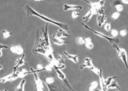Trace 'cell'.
I'll list each match as a JSON object with an SVG mask.
<instances>
[{
    "mask_svg": "<svg viewBox=\"0 0 128 91\" xmlns=\"http://www.w3.org/2000/svg\"><path fill=\"white\" fill-rule=\"evenodd\" d=\"M2 69H3V66L2 65H0V71L2 70Z\"/></svg>",
    "mask_w": 128,
    "mask_h": 91,
    "instance_id": "37",
    "label": "cell"
},
{
    "mask_svg": "<svg viewBox=\"0 0 128 91\" xmlns=\"http://www.w3.org/2000/svg\"><path fill=\"white\" fill-rule=\"evenodd\" d=\"M115 8L116 9V10L118 11V12H119L122 11L123 10V5L122 4H118L115 6Z\"/></svg>",
    "mask_w": 128,
    "mask_h": 91,
    "instance_id": "30",
    "label": "cell"
},
{
    "mask_svg": "<svg viewBox=\"0 0 128 91\" xmlns=\"http://www.w3.org/2000/svg\"><path fill=\"white\" fill-rule=\"evenodd\" d=\"M115 78H116L115 76H110V77H108L106 80H104V84H105L106 87L107 88L109 85H110L111 82L113 80V79H115Z\"/></svg>",
    "mask_w": 128,
    "mask_h": 91,
    "instance_id": "26",
    "label": "cell"
},
{
    "mask_svg": "<svg viewBox=\"0 0 128 91\" xmlns=\"http://www.w3.org/2000/svg\"><path fill=\"white\" fill-rule=\"evenodd\" d=\"M95 91H102V90H98V89H96V90H95Z\"/></svg>",
    "mask_w": 128,
    "mask_h": 91,
    "instance_id": "38",
    "label": "cell"
},
{
    "mask_svg": "<svg viewBox=\"0 0 128 91\" xmlns=\"http://www.w3.org/2000/svg\"><path fill=\"white\" fill-rule=\"evenodd\" d=\"M79 9L80 10L82 9V6L81 5H68L64 4V11H68L70 10H74V9Z\"/></svg>",
    "mask_w": 128,
    "mask_h": 91,
    "instance_id": "16",
    "label": "cell"
},
{
    "mask_svg": "<svg viewBox=\"0 0 128 91\" xmlns=\"http://www.w3.org/2000/svg\"><path fill=\"white\" fill-rule=\"evenodd\" d=\"M80 15V12H76V11H73L72 13L71 16H72V18L73 19H76L77 18H78V17H79Z\"/></svg>",
    "mask_w": 128,
    "mask_h": 91,
    "instance_id": "29",
    "label": "cell"
},
{
    "mask_svg": "<svg viewBox=\"0 0 128 91\" xmlns=\"http://www.w3.org/2000/svg\"><path fill=\"white\" fill-rule=\"evenodd\" d=\"M24 10L26 12L28 16H34L37 17L44 21L56 25L65 31H67L70 30V28L67 24H65L56 21L54 20H53L52 19H50L48 17H46V16L40 14L38 12H36L35 10H34L32 8L29 4H26L24 6Z\"/></svg>",
    "mask_w": 128,
    "mask_h": 91,
    "instance_id": "2",
    "label": "cell"
},
{
    "mask_svg": "<svg viewBox=\"0 0 128 91\" xmlns=\"http://www.w3.org/2000/svg\"><path fill=\"white\" fill-rule=\"evenodd\" d=\"M83 26H84V27L85 28V29H86L88 30H90V31H92L95 34H96V35H97L99 37H102L104 39H105L107 41H108L109 42V43L112 44H118L119 43H120V40L119 38H116V37H107L106 36L104 35L103 34L101 33L100 32H98L97 31H96V30H92L91 28H90V27H89L88 26L82 23V24Z\"/></svg>",
    "mask_w": 128,
    "mask_h": 91,
    "instance_id": "5",
    "label": "cell"
},
{
    "mask_svg": "<svg viewBox=\"0 0 128 91\" xmlns=\"http://www.w3.org/2000/svg\"><path fill=\"white\" fill-rule=\"evenodd\" d=\"M98 85V83L96 81L92 82L89 88V91H95V90L97 88Z\"/></svg>",
    "mask_w": 128,
    "mask_h": 91,
    "instance_id": "25",
    "label": "cell"
},
{
    "mask_svg": "<svg viewBox=\"0 0 128 91\" xmlns=\"http://www.w3.org/2000/svg\"><path fill=\"white\" fill-rule=\"evenodd\" d=\"M94 66V65L92 63V59L91 58L88 57V58H86L84 63L80 65V66L79 68L80 70H83V69H84L85 68H89L90 70H91Z\"/></svg>",
    "mask_w": 128,
    "mask_h": 91,
    "instance_id": "12",
    "label": "cell"
},
{
    "mask_svg": "<svg viewBox=\"0 0 128 91\" xmlns=\"http://www.w3.org/2000/svg\"><path fill=\"white\" fill-rule=\"evenodd\" d=\"M30 73H32V69H31V71L30 72L28 71L26 69H23L21 71H18V78H23L26 76H27L29 74H30Z\"/></svg>",
    "mask_w": 128,
    "mask_h": 91,
    "instance_id": "22",
    "label": "cell"
},
{
    "mask_svg": "<svg viewBox=\"0 0 128 91\" xmlns=\"http://www.w3.org/2000/svg\"><path fill=\"white\" fill-rule=\"evenodd\" d=\"M107 89H114V88H116V89H118L119 90L120 89L118 83L114 79L111 82L110 85L107 87Z\"/></svg>",
    "mask_w": 128,
    "mask_h": 91,
    "instance_id": "23",
    "label": "cell"
},
{
    "mask_svg": "<svg viewBox=\"0 0 128 91\" xmlns=\"http://www.w3.org/2000/svg\"><path fill=\"white\" fill-rule=\"evenodd\" d=\"M112 47L114 49H115L118 54V55L119 57L121 58L123 63L124 64L125 66L126 67L127 69H128V61H127V54L125 49L123 48H119V46L118 44H112Z\"/></svg>",
    "mask_w": 128,
    "mask_h": 91,
    "instance_id": "6",
    "label": "cell"
},
{
    "mask_svg": "<svg viewBox=\"0 0 128 91\" xmlns=\"http://www.w3.org/2000/svg\"><path fill=\"white\" fill-rule=\"evenodd\" d=\"M64 53V54L67 56L68 59L72 61V62H73L74 63H77L78 62V57L77 55L70 54L66 51H65Z\"/></svg>",
    "mask_w": 128,
    "mask_h": 91,
    "instance_id": "19",
    "label": "cell"
},
{
    "mask_svg": "<svg viewBox=\"0 0 128 91\" xmlns=\"http://www.w3.org/2000/svg\"><path fill=\"white\" fill-rule=\"evenodd\" d=\"M98 76L99 77V79H100V84L101 87L102 88V91H107V88L105 85L104 84V78L103 77V75H102V70H101L100 72V74L98 75Z\"/></svg>",
    "mask_w": 128,
    "mask_h": 91,
    "instance_id": "17",
    "label": "cell"
},
{
    "mask_svg": "<svg viewBox=\"0 0 128 91\" xmlns=\"http://www.w3.org/2000/svg\"><path fill=\"white\" fill-rule=\"evenodd\" d=\"M10 51L13 53L17 55H23L24 49L21 46L19 45L11 46L10 47Z\"/></svg>",
    "mask_w": 128,
    "mask_h": 91,
    "instance_id": "11",
    "label": "cell"
},
{
    "mask_svg": "<svg viewBox=\"0 0 128 91\" xmlns=\"http://www.w3.org/2000/svg\"><path fill=\"white\" fill-rule=\"evenodd\" d=\"M127 31L125 30H122L119 32L120 36L122 37H125V36L127 35Z\"/></svg>",
    "mask_w": 128,
    "mask_h": 91,
    "instance_id": "35",
    "label": "cell"
},
{
    "mask_svg": "<svg viewBox=\"0 0 128 91\" xmlns=\"http://www.w3.org/2000/svg\"><path fill=\"white\" fill-rule=\"evenodd\" d=\"M111 35H112V36L113 37H117L118 35V30H115V29H112L111 30Z\"/></svg>",
    "mask_w": 128,
    "mask_h": 91,
    "instance_id": "33",
    "label": "cell"
},
{
    "mask_svg": "<svg viewBox=\"0 0 128 91\" xmlns=\"http://www.w3.org/2000/svg\"><path fill=\"white\" fill-rule=\"evenodd\" d=\"M120 16V13L119 12H114L112 15V18L113 19H116L118 18Z\"/></svg>",
    "mask_w": 128,
    "mask_h": 91,
    "instance_id": "32",
    "label": "cell"
},
{
    "mask_svg": "<svg viewBox=\"0 0 128 91\" xmlns=\"http://www.w3.org/2000/svg\"><path fill=\"white\" fill-rule=\"evenodd\" d=\"M53 59L50 63L53 67H56L58 69H63L66 67V64L65 62L64 57L58 53L53 54Z\"/></svg>",
    "mask_w": 128,
    "mask_h": 91,
    "instance_id": "4",
    "label": "cell"
},
{
    "mask_svg": "<svg viewBox=\"0 0 128 91\" xmlns=\"http://www.w3.org/2000/svg\"><path fill=\"white\" fill-rule=\"evenodd\" d=\"M50 42L52 43L58 45H62L64 44H66L68 43V42L64 41V40L61 39V38H59L58 37H57L55 36V34L50 37Z\"/></svg>",
    "mask_w": 128,
    "mask_h": 91,
    "instance_id": "13",
    "label": "cell"
},
{
    "mask_svg": "<svg viewBox=\"0 0 128 91\" xmlns=\"http://www.w3.org/2000/svg\"><path fill=\"white\" fill-rule=\"evenodd\" d=\"M41 29V32L37 30L34 52L44 56L49 60L50 63H51L54 57L53 49L48 36V24L45 26L42 25Z\"/></svg>",
    "mask_w": 128,
    "mask_h": 91,
    "instance_id": "1",
    "label": "cell"
},
{
    "mask_svg": "<svg viewBox=\"0 0 128 91\" xmlns=\"http://www.w3.org/2000/svg\"></svg>",
    "mask_w": 128,
    "mask_h": 91,
    "instance_id": "41",
    "label": "cell"
},
{
    "mask_svg": "<svg viewBox=\"0 0 128 91\" xmlns=\"http://www.w3.org/2000/svg\"><path fill=\"white\" fill-rule=\"evenodd\" d=\"M47 88L49 89V91H70L67 88L64 87L60 82L55 80V81L51 83L46 84Z\"/></svg>",
    "mask_w": 128,
    "mask_h": 91,
    "instance_id": "7",
    "label": "cell"
},
{
    "mask_svg": "<svg viewBox=\"0 0 128 91\" xmlns=\"http://www.w3.org/2000/svg\"><path fill=\"white\" fill-rule=\"evenodd\" d=\"M18 71L13 72L12 73L9 74L8 76H4L0 78V83H5L6 82H11L15 81L18 78Z\"/></svg>",
    "mask_w": 128,
    "mask_h": 91,
    "instance_id": "9",
    "label": "cell"
},
{
    "mask_svg": "<svg viewBox=\"0 0 128 91\" xmlns=\"http://www.w3.org/2000/svg\"><path fill=\"white\" fill-rule=\"evenodd\" d=\"M8 91V90L6 89H4V90H2V91Z\"/></svg>",
    "mask_w": 128,
    "mask_h": 91,
    "instance_id": "39",
    "label": "cell"
},
{
    "mask_svg": "<svg viewBox=\"0 0 128 91\" xmlns=\"http://www.w3.org/2000/svg\"><path fill=\"white\" fill-rule=\"evenodd\" d=\"M55 36L59 38H61L62 37H70V35L66 32V31L64 30L59 28L57 30L55 34Z\"/></svg>",
    "mask_w": 128,
    "mask_h": 91,
    "instance_id": "14",
    "label": "cell"
},
{
    "mask_svg": "<svg viewBox=\"0 0 128 91\" xmlns=\"http://www.w3.org/2000/svg\"><path fill=\"white\" fill-rule=\"evenodd\" d=\"M121 1H122V2L125 3V4H128V0H121Z\"/></svg>",
    "mask_w": 128,
    "mask_h": 91,
    "instance_id": "36",
    "label": "cell"
},
{
    "mask_svg": "<svg viewBox=\"0 0 128 91\" xmlns=\"http://www.w3.org/2000/svg\"><path fill=\"white\" fill-rule=\"evenodd\" d=\"M2 36L4 39H7L11 37L12 35V33L6 30H3L2 31Z\"/></svg>",
    "mask_w": 128,
    "mask_h": 91,
    "instance_id": "24",
    "label": "cell"
},
{
    "mask_svg": "<svg viewBox=\"0 0 128 91\" xmlns=\"http://www.w3.org/2000/svg\"><path fill=\"white\" fill-rule=\"evenodd\" d=\"M85 44L87 48L89 50H91L92 49L94 48V45L92 42L91 39L90 37H88L85 38Z\"/></svg>",
    "mask_w": 128,
    "mask_h": 91,
    "instance_id": "20",
    "label": "cell"
},
{
    "mask_svg": "<svg viewBox=\"0 0 128 91\" xmlns=\"http://www.w3.org/2000/svg\"><path fill=\"white\" fill-rule=\"evenodd\" d=\"M107 20V17L105 14L98 15L97 18V21L98 26L99 27L102 26Z\"/></svg>",
    "mask_w": 128,
    "mask_h": 91,
    "instance_id": "15",
    "label": "cell"
},
{
    "mask_svg": "<svg viewBox=\"0 0 128 91\" xmlns=\"http://www.w3.org/2000/svg\"><path fill=\"white\" fill-rule=\"evenodd\" d=\"M110 28H111V25L109 23H107L106 24L104 25V29L106 31H110Z\"/></svg>",
    "mask_w": 128,
    "mask_h": 91,
    "instance_id": "31",
    "label": "cell"
},
{
    "mask_svg": "<svg viewBox=\"0 0 128 91\" xmlns=\"http://www.w3.org/2000/svg\"><path fill=\"white\" fill-rule=\"evenodd\" d=\"M26 83V81L24 79H23L22 80L15 89V91H24V88Z\"/></svg>",
    "mask_w": 128,
    "mask_h": 91,
    "instance_id": "21",
    "label": "cell"
},
{
    "mask_svg": "<svg viewBox=\"0 0 128 91\" xmlns=\"http://www.w3.org/2000/svg\"><path fill=\"white\" fill-rule=\"evenodd\" d=\"M8 46L6 45L2 44L1 45H0V57L2 56V49L3 48L6 49L8 48Z\"/></svg>",
    "mask_w": 128,
    "mask_h": 91,
    "instance_id": "34",
    "label": "cell"
},
{
    "mask_svg": "<svg viewBox=\"0 0 128 91\" xmlns=\"http://www.w3.org/2000/svg\"><path fill=\"white\" fill-rule=\"evenodd\" d=\"M85 1L90 4V9L92 11L94 15L97 14L98 15L104 14V0H100L97 2H91L88 0H86Z\"/></svg>",
    "mask_w": 128,
    "mask_h": 91,
    "instance_id": "3",
    "label": "cell"
},
{
    "mask_svg": "<svg viewBox=\"0 0 128 91\" xmlns=\"http://www.w3.org/2000/svg\"><path fill=\"white\" fill-rule=\"evenodd\" d=\"M53 68H54L55 71L58 75V78L64 82V84L67 86V88L69 89V90L70 91H75L73 88H72L71 86L70 85V83L68 82L65 74L64 72H62L61 70L58 69V68H57L56 67H53Z\"/></svg>",
    "mask_w": 128,
    "mask_h": 91,
    "instance_id": "8",
    "label": "cell"
},
{
    "mask_svg": "<svg viewBox=\"0 0 128 91\" xmlns=\"http://www.w3.org/2000/svg\"><path fill=\"white\" fill-rule=\"evenodd\" d=\"M2 45V44H0V45Z\"/></svg>",
    "mask_w": 128,
    "mask_h": 91,
    "instance_id": "40",
    "label": "cell"
},
{
    "mask_svg": "<svg viewBox=\"0 0 128 91\" xmlns=\"http://www.w3.org/2000/svg\"><path fill=\"white\" fill-rule=\"evenodd\" d=\"M25 57L26 55L24 54H23L20 57L16 59L14 66L12 67L13 72H17L19 67L24 66L26 64V63L24 62Z\"/></svg>",
    "mask_w": 128,
    "mask_h": 91,
    "instance_id": "10",
    "label": "cell"
},
{
    "mask_svg": "<svg viewBox=\"0 0 128 91\" xmlns=\"http://www.w3.org/2000/svg\"><path fill=\"white\" fill-rule=\"evenodd\" d=\"M85 38H84L83 37H78L76 39V43L79 44V45H82L85 43Z\"/></svg>",
    "mask_w": 128,
    "mask_h": 91,
    "instance_id": "27",
    "label": "cell"
},
{
    "mask_svg": "<svg viewBox=\"0 0 128 91\" xmlns=\"http://www.w3.org/2000/svg\"><path fill=\"white\" fill-rule=\"evenodd\" d=\"M94 15V13L92 12V10L91 9H90L88 12L85 16H84L83 17V20L85 23H88L91 19L92 17Z\"/></svg>",
    "mask_w": 128,
    "mask_h": 91,
    "instance_id": "18",
    "label": "cell"
},
{
    "mask_svg": "<svg viewBox=\"0 0 128 91\" xmlns=\"http://www.w3.org/2000/svg\"><path fill=\"white\" fill-rule=\"evenodd\" d=\"M110 4H111V5H112L113 7H115L116 6L118 5V4H122V1H121V0H115L112 1L110 2Z\"/></svg>",
    "mask_w": 128,
    "mask_h": 91,
    "instance_id": "28",
    "label": "cell"
}]
</instances>
